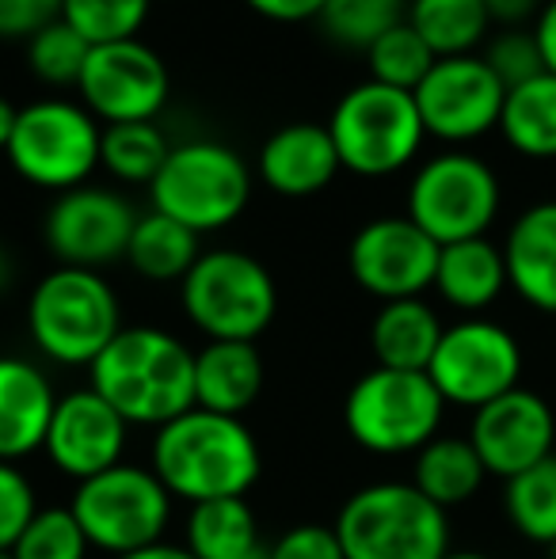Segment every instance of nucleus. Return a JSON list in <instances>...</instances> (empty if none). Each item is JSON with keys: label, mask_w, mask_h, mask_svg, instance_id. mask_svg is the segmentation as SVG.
I'll return each mask as SVG.
<instances>
[{"label": "nucleus", "mask_w": 556, "mask_h": 559, "mask_svg": "<svg viewBox=\"0 0 556 559\" xmlns=\"http://www.w3.org/2000/svg\"><path fill=\"white\" fill-rule=\"evenodd\" d=\"M130 423L96 389H76L58 400L46 435V453L66 476L92 479L122 464Z\"/></svg>", "instance_id": "a211bd4d"}, {"label": "nucleus", "mask_w": 556, "mask_h": 559, "mask_svg": "<svg viewBox=\"0 0 556 559\" xmlns=\"http://www.w3.org/2000/svg\"><path fill=\"white\" fill-rule=\"evenodd\" d=\"M245 4L271 23H301V20H317L324 0H245Z\"/></svg>", "instance_id": "a19ab883"}, {"label": "nucleus", "mask_w": 556, "mask_h": 559, "mask_svg": "<svg viewBox=\"0 0 556 559\" xmlns=\"http://www.w3.org/2000/svg\"><path fill=\"white\" fill-rule=\"evenodd\" d=\"M263 456L252 430L233 415L191 407L164 423L153 438V472L171 499L191 507L214 499H245L260 479Z\"/></svg>", "instance_id": "f257e3e1"}, {"label": "nucleus", "mask_w": 556, "mask_h": 559, "mask_svg": "<svg viewBox=\"0 0 556 559\" xmlns=\"http://www.w3.org/2000/svg\"><path fill=\"white\" fill-rule=\"evenodd\" d=\"M168 66L141 38L111 46H92L88 66L81 73V107L96 122H153L168 104Z\"/></svg>", "instance_id": "ddd939ff"}, {"label": "nucleus", "mask_w": 556, "mask_h": 559, "mask_svg": "<svg viewBox=\"0 0 556 559\" xmlns=\"http://www.w3.org/2000/svg\"><path fill=\"white\" fill-rule=\"evenodd\" d=\"M0 559H15V556L12 552H0Z\"/></svg>", "instance_id": "09e8293b"}, {"label": "nucleus", "mask_w": 556, "mask_h": 559, "mask_svg": "<svg viewBox=\"0 0 556 559\" xmlns=\"http://www.w3.org/2000/svg\"><path fill=\"white\" fill-rule=\"evenodd\" d=\"M88 369V389L130 427L161 430L194 407V354L161 328H122Z\"/></svg>", "instance_id": "f03ea898"}, {"label": "nucleus", "mask_w": 556, "mask_h": 559, "mask_svg": "<svg viewBox=\"0 0 556 559\" xmlns=\"http://www.w3.org/2000/svg\"><path fill=\"white\" fill-rule=\"evenodd\" d=\"M553 559H556V545H553Z\"/></svg>", "instance_id": "8fccbe9b"}, {"label": "nucleus", "mask_w": 556, "mask_h": 559, "mask_svg": "<svg viewBox=\"0 0 556 559\" xmlns=\"http://www.w3.org/2000/svg\"><path fill=\"white\" fill-rule=\"evenodd\" d=\"M104 126L81 104L69 99H35L20 107L15 133L8 141V164L20 179L43 191H76L99 168Z\"/></svg>", "instance_id": "1a4fd4ad"}, {"label": "nucleus", "mask_w": 556, "mask_h": 559, "mask_svg": "<svg viewBox=\"0 0 556 559\" xmlns=\"http://www.w3.org/2000/svg\"><path fill=\"white\" fill-rule=\"evenodd\" d=\"M153 0H66L61 20L88 46L130 43L145 27Z\"/></svg>", "instance_id": "72a5a7b5"}, {"label": "nucleus", "mask_w": 556, "mask_h": 559, "mask_svg": "<svg viewBox=\"0 0 556 559\" xmlns=\"http://www.w3.org/2000/svg\"><path fill=\"white\" fill-rule=\"evenodd\" d=\"M15 118H20V107H12L0 96V153H8V141H12V133H15Z\"/></svg>", "instance_id": "c03bdc74"}, {"label": "nucleus", "mask_w": 556, "mask_h": 559, "mask_svg": "<svg viewBox=\"0 0 556 559\" xmlns=\"http://www.w3.org/2000/svg\"><path fill=\"white\" fill-rule=\"evenodd\" d=\"M119 559H194L187 548H171V545H153V548H141L134 556H119Z\"/></svg>", "instance_id": "a18cd8bd"}, {"label": "nucleus", "mask_w": 556, "mask_h": 559, "mask_svg": "<svg viewBox=\"0 0 556 559\" xmlns=\"http://www.w3.org/2000/svg\"><path fill=\"white\" fill-rule=\"evenodd\" d=\"M484 61H488V69L499 76V84H504L507 92L519 88V84H527V81H534V76L549 73V69H545L542 50H537L534 31H530V35L527 31H504V35L488 46Z\"/></svg>", "instance_id": "e433bc0d"}, {"label": "nucleus", "mask_w": 556, "mask_h": 559, "mask_svg": "<svg viewBox=\"0 0 556 559\" xmlns=\"http://www.w3.org/2000/svg\"><path fill=\"white\" fill-rule=\"evenodd\" d=\"M256 548H260V530L245 499H214L191 507L187 552L194 559H245Z\"/></svg>", "instance_id": "cd10ccee"}, {"label": "nucleus", "mask_w": 556, "mask_h": 559, "mask_svg": "<svg viewBox=\"0 0 556 559\" xmlns=\"http://www.w3.org/2000/svg\"><path fill=\"white\" fill-rule=\"evenodd\" d=\"M412 96L430 138L476 141L499 126L507 88L488 69V61L465 53V58H438Z\"/></svg>", "instance_id": "4468645a"}, {"label": "nucleus", "mask_w": 556, "mask_h": 559, "mask_svg": "<svg viewBox=\"0 0 556 559\" xmlns=\"http://www.w3.org/2000/svg\"><path fill=\"white\" fill-rule=\"evenodd\" d=\"M38 514L35 487L23 476L15 464L0 461V552H12L15 540L23 537L31 522Z\"/></svg>", "instance_id": "4c0bfd02"}, {"label": "nucleus", "mask_w": 556, "mask_h": 559, "mask_svg": "<svg viewBox=\"0 0 556 559\" xmlns=\"http://www.w3.org/2000/svg\"><path fill=\"white\" fill-rule=\"evenodd\" d=\"M409 23L435 58H465L484 43L492 20L484 0H409Z\"/></svg>", "instance_id": "c85d7f7f"}, {"label": "nucleus", "mask_w": 556, "mask_h": 559, "mask_svg": "<svg viewBox=\"0 0 556 559\" xmlns=\"http://www.w3.org/2000/svg\"><path fill=\"white\" fill-rule=\"evenodd\" d=\"M446 328L438 324V312L423 297L409 301H386L374 317L370 346L381 369H404V373H427Z\"/></svg>", "instance_id": "5701e85b"}, {"label": "nucleus", "mask_w": 556, "mask_h": 559, "mask_svg": "<svg viewBox=\"0 0 556 559\" xmlns=\"http://www.w3.org/2000/svg\"><path fill=\"white\" fill-rule=\"evenodd\" d=\"M138 214L122 194L107 187H76L58 194L43 225L46 248L61 259V266L96 271L115 259H127L130 236H134Z\"/></svg>", "instance_id": "dca6fc26"}, {"label": "nucleus", "mask_w": 556, "mask_h": 559, "mask_svg": "<svg viewBox=\"0 0 556 559\" xmlns=\"http://www.w3.org/2000/svg\"><path fill=\"white\" fill-rule=\"evenodd\" d=\"M499 214V179L473 153H438L412 176L409 217L438 248L476 240Z\"/></svg>", "instance_id": "9b49d317"}, {"label": "nucleus", "mask_w": 556, "mask_h": 559, "mask_svg": "<svg viewBox=\"0 0 556 559\" xmlns=\"http://www.w3.org/2000/svg\"><path fill=\"white\" fill-rule=\"evenodd\" d=\"M263 392V358L256 343H206L194 354V407L240 415Z\"/></svg>", "instance_id": "4be33fe9"}, {"label": "nucleus", "mask_w": 556, "mask_h": 559, "mask_svg": "<svg viewBox=\"0 0 556 559\" xmlns=\"http://www.w3.org/2000/svg\"><path fill=\"white\" fill-rule=\"evenodd\" d=\"M484 8H488V20L492 23H522L530 20V15L537 12V0H484Z\"/></svg>", "instance_id": "37998d69"}, {"label": "nucleus", "mask_w": 556, "mask_h": 559, "mask_svg": "<svg viewBox=\"0 0 556 559\" xmlns=\"http://www.w3.org/2000/svg\"><path fill=\"white\" fill-rule=\"evenodd\" d=\"M27 328L35 346L58 366H92L122 332V309L99 271L58 266L35 286L27 301Z\"/></svg>", "instance_id": "20e7f679"}, {"label": "nucleus", "mask_w": 556, "mask_h": 559, "mask_svg": "<svg viewBox=\"0 0 556 559\" xmlns=\"http://www.w3.org/2000/svg\"><path fill=\"white\" fill-rule=\"evenodd\" d=\"M199 233L156 214V210L138 217L127 248V263L149 282H184L187 271L199 263Z\"/></svg>", "instance_id": "bb28decb"}, {"label": "nucleus", "mask_w": 556, "mask_h": 559, "mask_svg": "<svg viewBox=\"0 0 556 559\" xmlns=\"http://www.w3.org/2000/svg\"><path fill=\"white\" fill-rule=\"evenodd\" d=\"M504 507L514 533L534 545H556V453L507 479Z\"/></svg>", "instance_id": "7c9ffc66"}, {"label": "nucleus", "mask_w": 556, "mask_h": 559, "mask_svg": "<svg viewBox=\"0 0 556 559\" xmlns=\"http://www.w3.org/2000/svg\"><path fill=\"white\" fill-rule=\"evenodd\" d=\"M343 171L328 126L289 122L271 133L256 156V176L282 199L320 194Z\"/></svg>", "instance_id": "6ab92c4d"}, {"label": "nucleus", "mask_w": 556, "mask_h": 559, "mask_svg": "<svg viewBox=\"0 0 556 559\" xmlns=\"http://www.w3.org/2000/svg\"><path fill=\"white\" fill-rule=\"evenodd\" d=\"M88 537L73 510H38L35 522L15 540V559H84L88 556Z\"/></svg>", "instance_id": "c9c22d12"}, {"label": "nucleus", "mask_w": 556, "mask_h": 559, "mask_svg": "<svg viewBox=\"0 0 556 559\" xmlns=\"http://www.w3.org/2000/svg\"><path fill=\"white\" fill-rule=\"evenodd\" d=\"M446 400L427 373L404 369H370L347 392L343 427L351 442L381 456L419 453L438 438Z\"/></svg>", "instance_id": "6e6552de"}, {"label": "nucleus", "mask_w": 556, "mask_h": 559, "mask_svg": "<svg viewBox=\"0 0 556 559\" xmlns=\"http://www.w3.org/2000/svg\"><path fill=\"white\" fill-rule=\"evenodd\" d=\"M469 442L488 476L511 479L553 456L556 415L545 404V396L530 389H511L507 396L476 407Z\"/></svg>", "instance_id": "f3484780"}, {"label": "nucleus", "mask_w": 556, "mask_h": 559, "mask_svg": "<svg viewBox=\"0 0 556 559\" xmlns=\"http://www.w3.org/2000/svg\"><path fill=\"white\" fill-rule=\"evenodd\" d=\"M335 537L347 559H446L450 522L416 484H370L343 502Z\"/></svg>", "instance_id": "7ed1b4c3"}, {"label": "nucleus", "mask_w": 556, "mask_h": 559, "mask_svg": "<svg viewBox=\"0 0 556 559\" xmlns=\"http://www.w3.org/2000/svg\"><path fill=\"white\" fill-rule=\"evenodd\" d=\"M446 559H492V556H484V552H450Z\"/></svg>", "instance_id": "49530a36"}, {"label": "nucleus", "mask_w": 556, "mask_h": 559, "mask_svg": "<svg viewBox=\"0 0 556 559\" xmlns=\"http://www.w3.org/2000/svg\"><path fill=\"white\" fill-rule=\"evenodd\" d=\"M534 38H537V50H542V58H545V69L556 73V0H549V4L542 8V15H537Z\"/></svg>", "instance_id": "79ce46f5"}, {"label": "nucleus", "mask_w": 556, "mask_h": 559, "mask_svg": "<svg viewBox=\"0 0 556 559\" xmlns=\"http://www.w3.org/2000/svg\"><path fill=\"white\" fill-rule=\"evenodd\" d=\"M427 377L442 392L446 404L476 412V407L519 389L522 346L507 328L492 324V320H461L442 332Z\"/></svg>", "instance_id": "f8f14e48"}, {"label": "nucleus", "mask_w": 556, "mask_h": 559, "mask_svg": "<svg viewBox=\"0 0 556 559\" xmlns=\"http://www.w3.org/2000/svg\"><path fill=\"white\" fill-rule=\"evenodd\" d=\"M271 559H347L332 525H294L268 548Z\"/></svg>", "instance_id": "58836bf2"}, {"label": "nucleus", "mask_w": 556, "mask_h": 559, "mask_svg": "<svg viewBox=\"0 0 556 559\" xmlns=\"http://www.w3.org/2000/svg\"><path fill=\"white\" fill-rule=\"evenodd\" d=\"M409 20V0H324L317 23L335 46L370 50L386 31Z\"/></svg>", "instance_id": "2f4dec72"}, {"label": "nucleus", "mask_w": 556, "mask_h": 559, "mask_svg": "<svg viewBox=\"0 0 556 559\" xmlns=\"http://www.w3.org/2000/svg\"><path fill=\"white\" fill-rule=\"evenodd\" d=\"M507 145L530 160H553L556 156V73H542L534 81L507 92L504 115H499Z\"/></svg>", "instance_id": "a878e982"}, {"label": "nucleus", "mask_w": 556, "mask_h": 559, "mask_svg": "<svg viewBox=\"0 0 556 559\" xmlns=\"http://www.w3.org/2000/svg\"><path fill=\"white\" fill-rule=\"evenodd\" d=\"M92 46L69 27L66 20L50 23L38 35L27 38V66L31 73L43 84H54V88H76L81 84V73L88 66Z\"/></svg>", "instance_id": "f704fd0d"}, {"label": "nucleus", "mask_w": 556, "mask_h": 559, "mask_svg": "<svg viewBox=\"0 0 556 559\" xmlns=\"http://www.w3.org/2000/svg\"><path fill=\"white\" fill-rule=\"evenodd\" d=\"M435 53L423 38L412 31V23H397L393 31L378 38V43L366 50V66H370V81L386 84L397 92H416L423 76L435 69Z\"/></svg>", "instance_id": "473e14b6"}, {"label": "nucleus", "mask_w": 556, "mask_h": 559, "mask_svg": "<svg viewBox=\"0 0 556 559\" xmlns=\"http://www.w3.org/2000/svg\"><path fill=\"white\" fill-rule=\"evenodd\" d=\"M507 286L537 312H556V202H537L504 240Z\"/></svg>", "instance_id": "412c9836"}, {"label": "nucleus", "mask_w": 556, "mask_h": 559, "mask_svg": "<svg viewBox=\"0 0 556 559\" xmlns=\"http://www.w3.org/2000/svg\"><path fill=\"white\" fill-rule=\"evenodd\" d=\"M184 312L210 343H256L279 312L271 271L248 251L217 248L179 282Z\"/></svg>", "instance_id": "39448f33"}, {"label": "nucleus", "mask_w": 556, "mask_h": 559, "mask_svg": "<svg viewBox=\"0 0 556 559\" xmlns=\"http://www.w3.org/2000/svg\"><path fill=\"white\" fill-rule=\"evenodd\" d=\"M438 243L404 217H378L363 225L347 248L351 278L381 301H409L435 286Z\"/></svg>", "instance_id": "2eb2a0df"}, {"label": "nucleus", "mask_w": 556, "mask_h": 559, "mask_svg": "<svg viewBox=\"0 0 556 559\" xmlns=\"http://www.w3.org/2000/svg\"><path fill=\"white\" fill-rule=\"evenodd\" d=\"M171 145L156 122H119L104 126L99 138V168L122 183H153L168 160Z\"/></svg>", "instance_id": "c756f323"}, {"label": "nucleus", "mask_w": 556, "mask_h": 559, "mask_svg": "<svg viewBox=\"0 0 556 559\" xmlns=\"http://www.w3.org/2000/svg\"><path fill=\"white\" fill-rule=\"evenodd\" d=\"M66 0H0V35L4 38H31L43 27L61 20Z\"/></svg>", "instance_id": "ea45409f"}, {"label": "nucleus", "mask_w": 556, "mask_h": 559, "mask_svg": "<svg viewBox=\"0 0 556 559\" xmlns=\"http://www.w3.org/2000/svg\"><path fill=\"white\" fill-rule=\"evenodd\" d=\"M435 289L442 294L446 305H453V309H461V312L488 309L507 289L504 248H496L488 236L446 243V248L438 251Z\"/></svg>", "instance_id": "b1692460"}, {"label": "nucleus", "mask_w": 556, "mask_h": 559, "mask_svg": "<svg viewBox=\"0 0 556 559\" xmlns=\"http://www.w3.org/2000/svg\"><path fill=\"white\" fill-rule=\"evenodd\" d=\"M69 510L92 548L119 559L161 545L171 518V495L153 468L115 464L99 476L81 479Z\"/></svg>", "instance_id": "9d476101"}, {"label": "nucleus", "mask_w": 556, "mask_h": 559, "mask_svg": "<svg viewBox=\"0 0 556 559\" xmlns=\"http://www.w3.org/2000/svg\"><path fill=\"white\" fill-rule=\"evenodd\" d=\"M58 396L38 366L0 358V461L15 464L46 445Z\"/></svg>", "instance_id": "aec40b11"}, {"label": "nucleus", "mask_w": 556, "mask_h": 559, "mask_svg": "<svg viewBox=\"0 0 556 559\" xmlns=\"http://www.w3.org/2000/svg\"><path fill=\"white\" fill-rule=\"evenodd\" d=\"M153 210L191 233H217L233 225L252 199V171L237 148L222 141L171 145L161 176L149 183Z\"/></svg>", "instance_id": "423d86ee"}, {"label": "nucleus", "mask_w": 556, "mask_h": 559, "mask_svg": "<svg viewBox=\"0 0 556 559\" xmlns=\"http://www.w3.org/2000/svg\"><path fill=\"white\" fill-rule=\"evenodd\" d=\"M328 133L340 153L343 171H355L366 179L393 176L409 168L423 148V118L412 92L386 88L378 81L355 84L343 92L340 104L332 107Z\"/></svg>", "instance_id": "0eeeda50"}, {"label": "nucleus", "mask_w": 556, "mask_h": 559, "mask_svg": "<svg viewBox=\"0 0 556 559\" xmlns=\"http://www.w3.org/2000/svg\"><path fill=\"white\" fill-rule=\"evenodd\" d=\"M245 559H271V556H268V548L260 545V548H256V552H248Z\"/></svg>", "instance_id": "de8ad7c7"}, {"label": "nucleus", "mask_w": 556, "mask_h": 559, "mask_svg": "<svg viewBox=\"0 0 556 559\" xmlns=\"http://www.w3.org/2000/svg\"><path fill=\"white\" fill-rule=\"evenodd\" d=\"M484 464L469 438H435L416 453V468H412V484L427 495L435 507L450 510L469 502L484 484Z\"/></svg>", "instance_id": "393cba45"}]
</instances>
